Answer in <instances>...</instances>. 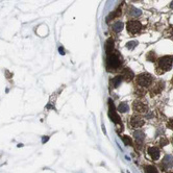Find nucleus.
Here are the masks:
<instances>
[{
  "mask_svg": "<svg viewBox=\"0 0 173 173\" xmlns=\"http://www.w3.org/2000/svg\"><path fill=\"white\" fill-rule=\"evenodd\" d=\"M113 51H114V40L112 38H110L107 41V43H105V52L109 55L111 53H113Z\"/></svg>",
  "mask_w": 173,
  "mask_h": 173,
  "instance_id": "10",
  "label": "nucleus"
},
{
  "mask_svg": "<svg viewBox=\"0 0 173 173\" xmlns=\"http://www.w3.org/2000/svg\"><path fill=\"white\" fill-rule=\"evenodd\" d=\"M48 139H49V138H48V137H44V138H43V139H42V142H43V143H45L46 141H48Z\"/></svg>",
  "mask_w": 173,
  "mask_h": 173,
  "instance_id": "24",
  "label": "nucleus"
},
{
  "mask_svg": "<svg viewBox=\"0 0 173 173\" xmlns=\"http://www.w3.org/2000/svg\"><path fill=\"white\" fill-rule=\"evenodd\" d=\"M113 29H114V31H116V33H120L121 30L123 29V23L122 22L115 23L113 26Z\"/></svg>",
  "mask_w": 173,
  "mask_h": 173,
  "instance_id": "16",
  "label": "nucleus"
},
{
  "mask_svg": "<svg viewBox=\"0 0 173 173\" xmlns=\"http://www.w3.org/2000/svg\"><path fill=\"white\" fill-rule=\"evenodd\" d=\"M167 126H168V128H170V129H172V130H173V119H170V120L168 121Z\"/></svg>",
  "mask_w": 173,
  "mask_h": 173,
  "instance_id": "23",
  "label": "nucleus"
},
{
  "mask_svg": "<svg viewBox=\"0 0 173 173\" xmlns=\"http://www.w3.org/2000/svg\"><path fill=\"white\" fill-rule=\"evenodd\" d=\"M118 111L120 113H125V112H127V111H128V104H127L126 102H121L118 107Z\"/></svg>",
  "mask_w": 173,
  "mask_h": 173,
  "instance_id": "15",
  "label": "nucleus"
},
{
  "mask_svg": "<svg viewBox=\"0 0 173 173\" xmlns=\"http://www.w3.org/2000/svg\"><path fill=\"white\" fill-rule=\"evenodd\" d=\"M172 164H173V159L170 155H167V157H165V159H163V165H165L166 167H170Z\"/></svg>",
  "mask_w": 173,
  "mask_h": 173,
  "instance_id": "14",
  "label": "nucleus"
},
{
  "mask_svg": "<svg viewBox=\"0 0 173 173\" xmlns=\"http://www.w3.org/2000/svg\"><path fill=\"white\" fill-rule=\"evenodd\" d=\"M173 65V55H164L157 60V69H161L159 74H163L164 72L171 70Z\"/></svg>",
  "mask_w": 173,
  "mask_h": 173,
  "instance_id": "1",
  "label": "nucleus"
},
{
  "mask_svg": "<svg viewBox=\"0 0 173 173\" xmlns=\"http://www.w3.org/2000/svg\"><path fill=\"white\" fill-rule=\"evenodd\" d=\"M122 78L126 80V81H132L134 79V77H135V74H134V72L130 70L129 68H125L123 69V71H122Z\"/></svg>",
  "mask_w": 173,
  "mask_h": 173,
  "instance_id": "8",
  "label": "nucleus"
},
{
  "mask_svg": "<svg viewBox=\"0 0 173 173\" xmlns=\"http://www.w3.org/2000/svg\"><path fill=\"white\" fill-rule=\"evenodd\" d=\"M130 125L132 127H136V128L143 126L144 120L141 117H139V116H132V119H130Z\"/></svg>",
  "mask_w": 173,
  "mask_h": 173,
  "instance_id": "7",
  "label": "nucleus"
},
{
  "mask_svg": "<svg viewBox=\"0 0 173 173\" xmlns=\"http://www.w3.org/2000/svg\"><path fill=\"white\" fill-rule=\"evenodd\" d=\"M155 60H157L155 53H154L153 51H150V52L147 54V60H149V62H155Z\"/></svg>",
  "mask_w": 173,
  "mask_h": 173,
  "instance_id": "18",
  "label": "nucleus"
},
{
  "mask_svg": "<svg viewBox=\"0 0 173 173\" xmlns=\"http://www.w3.org/2000/svg\"><path fill=\"white\" fill-rule=\"evenodd\" d=\"M148 153L149 155L151 157V159H153V161H157V159H159V150L157 148V147H149L148 148Z\"/></svg>",
  "mask_w": 173,
  "mask_h": 173,
  "instance_id": "9",
  "label": "nucleus"
},
{
  "mask_svg": "<svg viewBox=\"0 0 173 173\" xmlns=\"http://www.w3.org/2000/svg\"><path fill=\"white\" fill-rule=\"evenodd\" d=\"M122 140H123L125 145H130V146L132 145V141L128 136H123V137H122Z\"/></svg>",
  "mask_w": 173,
  "mask_h": 173,
  "instance_id": "19",
  "label": "nucleus"
},
{
  "mask_svg": "<svg viewBox=\"0 0 173 173\" xmlns=\"http://www.w3.org/2000/svg\"><path fill=\"white\" fill-rule=\"evenodd\" d=\"M121 15V8H118V9H116L115 12H114L113 14H111L110 16L107 17V22H110L111 20H113L115 19V18H118L119 16Z\"/></svg>",
  "mask_w": 173,
  "mask_h": 173,
  "instance_id": "12",
  "label": "nucleus"
},
{
  "mask_svg": "<svg viewBox=\"0 0 173 173\" xmlns=\"http://www.w3.org/2000/svg\"><path fill=\"white\" fill-rule=\"evenodd\" d=\"M170 7H171V8H173V1L170 3Z\"/></svg>",
  "mask_w": 173,
  "mask_h": 173,
  "instance_id": "26",
  "label": "nucleus"
},
{
  "mask_svg": "<svg viewBox=\"0 0 173 173\" xmlns=\"http://www.w3.org/2000/svg\"><path fill=\"white\" fill-rule=\"evenodd\" d=\"M122 64L120 58L117 53H111V54L107 55V70H116L120 67V65Z\"/></svg>",
  "mask_w": 173,
  "mask_h": 173,
  "instance_id": "2",
  "label": "nucleus"
},
{
  "mask_svg": "<svg viewBox=\"0 0 173 173\" xmlns=\"http://www.w3.org/2000/svg\"><path fill=\"white\" fill-rule=\"evenodd\" d=\"M60 54H65V52H64V48H63V47H60Z\"/></svg>",
  "mask_w": 173,
  "mask_h": 173,
  "instance_id": "25",
  "label": "nucleus"
},
{
  "mask_svg": "<svg viewBox=\"0 0 173 173\" xmlns=\"http://www.w3.org/2000/svg\"><path fill=\"white\" fill-rule=\"evenodd\" d=\"M126 28L129 33L136 35V33L141 31V29H142V24H141L139 21H137V20H130V21L127 22Z\"/></svg>",
  "mask_w": 173,
  "mask_h": 173,
  "instance_id": "5",
  "label": "nucleus"
},
{
  "mask_svg": "<svg viewBox=\"0 0 173 173\" xmlns=\"http://www.w3.org/2000/svg\"><path fill=\"white\" fill-rule=\"evenodd\" d=\"M135 138L137 141H142L144 138V134L142 132H135Z\"/></svg>",
  "mask_w": 173,
  "mask_h": 173,
  "instance_id": "20",
  "label": "nucleus"
},
{
  "mask_svg": "<svg viewBox=\"0 0 173 173\" xmlns=\"http://www.w3.org/2000/svg\"><path fill=\"white\" fill-rule=\"evenodd\" d=\"M159 143H161V146H166L168 144V140L165 139V138H162L161 141H159Z\"/></svg>",
  "mask_w": 173,
  "mask_h": 173,
  "instance_id": "22",
  "label": "nucleus"
},
{
  "mask_svg": "<svg viewBox=\"0 0 173 173\" xmlns=\"http://www.w3.org/2000/svg\"><path fill=\"white\" fill-rule=\"evenodd\" d=\"M145 172L146 173H159L157 172V169L154 166L148 165L145 167Z\"/></svg>",
  "mask_w": 173,
  "mask_h": 173,
  "instance_id": "17",
  "label": "nucleus"
},
{
  "mask_svg": "<svg viewBox=\"0 0 173 173\" xmlns=\"http://www.w3.org/2000/svg\"><path fill=\"white\" fill-rule=\"evenodd\" d=\"M172 85H173V79H172Z\"/></svg>",
  "mask_w": 173,
  "mask_h": 173,
  "instance_id": "27",
  "label": "nucleus"
},
{
  "mask_svg": "<svg viewBox=\"0 0 173 173\" xmlns=\"http://www.w3.org/2000/svg\"><path fill=\"white\" fill-rule=\"evenodd\" d=\"M137 42H135V41H132V42H129V43H127V45H126V47L128 48V49H134L136 46H137Z\"/></svg>",
  "mask_w": 173,
  "mask_h": 173,
  "instance_id": "21",
  "label": "nucleus"
},
{
  "mask_svg": "<svg viewBox=\"0 0 173 173\" xmlns=\"http://www.w3.org/2000/svg\"><path fill=\"white\" fill-rule=\"evenodd\" d=\"M121 81H122V76H121V75H119V76L114 77L113 79H112V85H113L114 88H117V87H119V85H120Z\"/></svg>",
  "mask_w": 173,
  "mask_h": 173,
  "instance_id": "13",
  "label": "nucleus"
},
{
  "mask_svg": "<svg viewBox=\"0 0 173 173\" xmlns=\"http://www.w3.org/2000/svg\"><path fill=\"white\" fill-rule=\"evenodd\" d=\"M163 89H164V83H163V81H159V83L155 85L154 89L151 90V94H152V95H154V94H159Z\"/></svg>",
  "mask_w": 173,
  "mask_h": 173,
  "instance_id": "11",
  "label": "nucleus"
},
{
  "mask_svg": "<svg viewBox=\"0 0 173 173\" xmlns=\"http://www.w3.org/2000/svg\"><path fill=\"white\" fill-rule=\"evenodd\" d=\"M137 83L142 88L149 87L152 83V76L149 73H142L137 76Z\"/></svg>",
  "mask_w": 173,
  "mask_h": 173,
  "instance_id": "3",
  "label": "nucleus"
},
{
  "mask_svg": "<svg viewBox=\"0 0 173 173\" xmlns=\"http://www.w3.org/2000/svg\"><path fill=\"white\" fill-rule=\"evenodd\" d=\"M132 109H134L135 112H138V113H145L148 110V107H147V105L145 103H143L142 101H137V100L134 102Z\"/></svg>",
  "mask_w": 173,
  "mask_h": 173,
  "instance_id": "6",
  "label": "nucleus"
},
{
  "mask_svg": "<svg viewBox=\"0 0 173 173\" xmlns=\"http://www.w3.org/2000/svg\"><path fill=\"white\" fill-rule=\"evenodd\" d=\"M109 116H110V118L112 119L114 123H121V119L118 116V114H117V111H116L115 105H114V102L112 99H109Z\"/></svg>",
  "mask_w": 173,
  "mask_h": 173,
  "instance_id": "4",
  "label": "nucleus"
}]
</instances>
